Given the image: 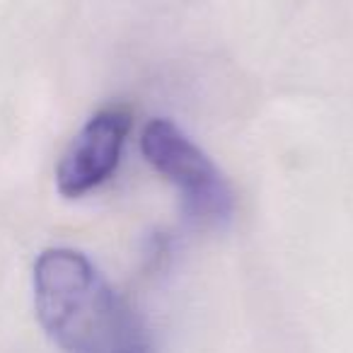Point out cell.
Returning <instances> with one entry per match:
<instances>
[{
	"label": "cell",
	"mask_w": 353,
	"mask_h": 353,
	"mask_svg": "<svg viewBox=\"0 0 353 353\" xmlns=\"http://www.w3.org/2000/svg\"><path fill=\"white\" fill-rule=\"evenodd\" d=\"M34 307L44 332L65 353H131L145 348L121 298L75 250L41 252L34 264Z\"/></svg>",
	"instance_id": "obj_1"
},
{
	"label": "cell",
	"mask_w": 353,
	"mask_h": 353,
	"mask_svg": "<svg viewBox=\"0 0 353 353\" xmlns=\"http://www.w3.org/2000/svg\"><path fill=\"white\" fill-rule=\"evenodd\" d=\"M143 155L184 194L192 216L223 223L232 216V192L211 157L167 119H152L141 138Z\"/></svg>",
	"instance_id": "obj_2"
},
{
	"label": "cell",
	"mask_w": 353,
	"mask_h": 353,
	"mask_svg": "<svg viewBox=\"0 0 353 353\" xmlns=\"http://www.w3.org/2000/svg\"><path fill=\"white\" fill-rule=\"evenodd\" d=\"M131 128V112L109 107L97 112L73 138L56 170L59 192L78 199L107 182L121 160L123 143Z\"/></svg>",
	"instance_id": "obj_3"
},
{
	"label": "cell",
	"mask_w": 353,
	"mask_h": 353,
	"mask_svg": "<svg viewBox=\"0 0 353 353\" xmlns=\"http://www.w3.org/2000/svg\"><path fill=\"white\" fill-rule=\"evenodd\" d=\"M131 353H145V348H138V351H131Z\"/></svg>",
	"instance_id": "obj_4"
}]
</instances>
